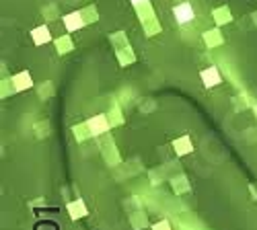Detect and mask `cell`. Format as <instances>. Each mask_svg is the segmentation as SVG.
Segmentation results:
<instances>
[{
	"mask_svg": "<svg viewBox=\"0 0 257 230\" xmlns=\"http://www.w3.org/2000/svg\"><path fill=\"white\" fill-rule=\"evenodd\" d=\"M173 13H175V17H177L179 23H188V21L193 19V8H192L190 4H179V6H175Z\"/></svg>",
	"mask_w": 257,
	"mask_h": 230,
	"instance_id": "1",
	"label": "cell"
},
{
	"mask_svg": "<svg viewBox=\"0 0 257 230\" xmlns=\"http://www.w3.org/2000/svg\"><path fill=\"white\" fill-rule=\"evenodd\" d=\"M155 230H157V228H155ZM159 230H167V224H161V226H159Z\"/></svg>",
	"mask_w": 257,
	"mask_h": 230,
	"instance_id": "2",
	"label": "cell"
}]
</instances>
